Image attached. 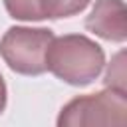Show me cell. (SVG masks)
Returning <instances> with one entry per match:
<instances>
[{"instance_id":"obj_2","label":"cell","mask_w":127,"mask_h":127,"mask_svg":"<svg viewBox=\"0 0 127 127\" xmlns=\"http://www.w3.org/2000/svg\"><path fill=\"white\" fill-rule=\"evenodd\" d=\"M127 123V95L123 91L107 87L105 91L79 95L71 99L60 113V127H83V125H117Z\"/></svg>"},{"instance_id":"obj_1","label":"cell","mask_w":127,"mask_h":127,"mask_svg":"<svg viewBox=\"0 0 127 127\" xmlns=\"http://www.w3.org/2000/svg\"><path fill=\"white\" fill-rule=\"evenodd\" d=\"M101 46L81 34L54 38L46 52V69L69 85H87L103 69Z\"/></svg>"},{"instance_id":"obj_7","label":"cell","mask_w":127,"mask_h":127,"mask_svg":"<svg viewBox=\"0 0 127 127\" xmlns=\"http://www.w3.org/2000/svg\"><path fill=\"white\" fill-rule=\"evenodd\" d=\"M125 54L119 52L113 62L109 64L107 67V73H105V87H111V89H117V91H123L125 93Z\"/></svg>"},{"instance_id":"obj_4","label":"cell","mask_w":127,"mask_h":127,"mask_svg":"<svg viewBox=\"0 0 127 127\" xmlns=\"http://www.w3.org/2000/svg\"><path fill=\"white\" fill-rule=\"evenodd\" d=\"M85 28L109 42H125L127 8L123 0H97L85 20Z\"/></svg>"},{"instance_id":"obj_8","label":"cell","mask_w":127,"mask_h":127,"mask_svg":"<svg viewBox=\"0 0 127 127\" xmlns=\"http://www.w3.org/2000/svg\"><path fill=\"white\" fill-rule=\"evenodd\" d=\"M6 107V83H4V77L0 73V113L4 111Z\"/></svg>"},{"instance_id":"obj_6","label":"cell","mask_w":127,"mask_h":127,"mask_svg":"<svg viewBox=\"0 0 127 127\" xmlns=\"http://www.w3.org/2000/svg\"><path fill=\"white\" fill-rule=\"evenodd\" d=\"M4 6L8 14L16 20H44L42 0H4Z\"/></svg>"},{"instance_id":"obj_5","label":"cell","mask_w":127,"mask_h":127,"mask_svg":"<svg viewBox=\"0 0 127 127\" xmlns=\"http://www.w3.org/2000/svg\"><path fill=\"white\" fill-rule=\"evenodd\" d=\"M87 4L89 0H42V12L44 18H52V20L67 18L85 10Z\"/></svg>"},{"instance_id":"obj_3","label":"cell","mask_w":127,"mask_h":127,"mask_svg":"<svg viewBox=\"0 0 127 127\" xmlns=\"http://www.w3.org/2000/svg\"><path fill=\"white\" fill-rule=\"evenodd\" d=\"M54 40L48 28L14 26L0 40V54L10 69L22 75H40L46 71V52Z\"/></svg>"}]
</instances>
